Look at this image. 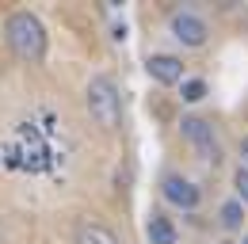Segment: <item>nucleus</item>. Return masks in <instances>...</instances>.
I'll use <instances>...</instances> for the list:
<instances>
[{
  "label": "nucleus",
  "mask_w": 248,
  "mask_h": 244,
  "mask_svg": "<svg viewBox=\"0 0 248 244\" xmlns=\"http://www.w3.org/2000/svg\"><path fill=\"white\" fill-rule=\"evenodd\" d=\"M8 46L19 61H42L46 58V27L31 12H16L8 19Z\"/></svg>",
  "instance_id": "nucleus-1"
},
{
  "label": "nucleus",
  "mask_w": 248,
  "mask_h": 244,
  "mask_svg": "<svg viewBox=\"0 0 248 244\" xmlns=\"http://www.w3.org/2000/svg\"><path fill=\"white\" fill-rule=\"evenodd\" d=\"M88 111L103 130H115L119 126V88L111 76H95L88 84Z\"/></svg>",
  "instance_id": "nucleus-2"
},
{
  "label": "nucleus",
  "mask_w": 248,
  "mask_h": 244,
  "mask_svg": "<svg viewBox=\"0 0 248 244\" xmlns=\"http://www.w3.org/2000/svg\"><path fill=\"white\" fill-rule=\"evenodd\" d=\"M180 130H184V137L202 152L206 160H214V164H217V141H214V126H210V122H206V119H184Z\"/></svg>",
  "instance_id": "nucleus-3"
},
{
  "label": "nucleus",
  "mask_w": 248,
  "mask_h": 244,
  "mask_svg": "<svg viewBox=\"0 0 248 244\" xmlns=\"http://www.w3.org/2000/svg\"><path fill=\"white\" fill-rule=\"evenodd\" d=\"M160 191H164V198L172 202V206H184V210H195L199 206V187L184 176H168V180L160 183Z\"/></svg>",
  "instance_id": "nucleus-4"
},
{
  "label": "nucleus",
  "mask_w": 248,
  "mask_h": 244,
  "mask_svg": "<svg viewBox=\"0 0 248 244\" xmlns=\"http://www.w3.org/2000/svg\"><path fill=\"white\" fill-rule=\"evenodd\" d=\"M172 34L184 46H202L206 42V23L199 15H191V12H180V15H172Z\"/></svg>",
  "instance_id": "nucleus-5"
},
{
  "label": "nucleus",
  "mask_w": 248,
  "mask_h": 244,
  "mask_svg": "<svg viewBox=\"0 0 248 244\" xmlns=\"http://www.w3.org/2000/svg\"><path fill=\"white\" fill-rule=\"evenodd\" d=\"M145 69H149V76L160 80V84H176V80H184V61L172 58V54H153V58L145 61Z\"/></svg>",
  "instance_id": "nucleus-6"
},
{
  "label": "nucleus",
  "mask_w": 248,
  "mask_h": 244,
  "mask_svg": "<svg viewBox=\"0 0 248 244\" xmlns=\"http://www.w3.org/2000/svg\"><path fill=\"white\" fill-rule=\"evenodd\" d=\"M77 244H119V237L107 225H99V221H84L77 229Z\"/></svg>",
  "instance_id": "nucleus-7"
},
{
  "label": "nucleus",
  "mask_w": 248,
  "mask_h": 244,
  "mask_svg": "<svg viewBox=\"0 0 248 244\" xmlns=\"http://www.w3.org/2000/svg\"><path fill=\"white\" fill-rule=\"evenodd\" d=\"M149 241L153 244H176V229H172L168 217H160V214L149 217Z\"/></svg>",
  "instance_id": "nucleus-8"
},
{
  "label": "nucleus",
  "mask_w": 248,
  "mask_h": 244,
  "mask_svg": "<svg viewBox=\"0 0 248 244\" xmlns=\"http://www.w3.org/2000/svg\"><path fill=\"white\" fill-rule=\"evenodd\" d=\"M241 221H245L241 202H225V206H221V225H225V229H241Z\"/></svg>",
  "instance_id": "nucleus-9"
},
{
  "label": "nucleus",
  "mask_w": 248,
  "mask_h": 244,
  "mask_svg": "<svg viewBox=\"0 0 248 244\" xmlns=\"http://www.w3.org/2000/svg\"><path fill=\"white\" fill-rule=\"evenodd\" d=\"M202 95H206V84H202V80H187L184 84V99L187 103H199Z\"/></svg>",
  "instance_id": "nucleus-10"
},
{
  "label": "nucleus",
  "mask_w": 248,
  "mask_h": 244,
  "mask_svg": "<svg viewBox=\"0 0 248 244\" xmlns=\"http://www.w3.org/2000/svg\"><path fill=\"white\" fill-rule=\"evenodd\" d=\"M233 183H237V195H241V210H248V168H241Z\"/></svg>",
  "instance_id": "nucleus-11"
},
{
  "label": "nucleus",
  "mask_w": 248,
  "mask_h": 244,
  "mask_svg": "<svg viewBox=\"0 0 248 244\" xmlns=\"http://www.w3.org/2000/svg\"><path fill=\"white\" fill-rule=\"evenodd\" d=\"M241 156H245V168H248V137L241 141Z\"/></svg>",
  "instance_id": "nucleus-12"
},
{
  "label": "nucleus",
  "mask_w": 248,
  "mask_h": 244,
  "mask_svg": "<svg viewBox=\"0 0 248 244\" xmlns=\"http://www.w3.org/2000/svg\"><path fill=\"white\" fill-rule=\"evenodd\" d=\"M245 244H248V237H245Z\"/></svg>",
  "instance_id": "nucleus-13"
}]
</instances>
